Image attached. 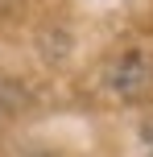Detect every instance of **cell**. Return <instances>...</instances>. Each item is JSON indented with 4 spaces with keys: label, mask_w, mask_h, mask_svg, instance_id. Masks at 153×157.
<instances>
[{
    "label": "cell",
    "mask_w": 153,
    "mask_h": 157,
    "mask_svg": "<svg viewBox=\"0 0 153 157\" xmlns=\"http://www.w3.org/2000/svg\"><path fill=\"white\" fill-rule=\"evenodd\" d=\"M108 83H112V91H116V95H124V99H137V95L153 83V71H149V62H145L141 54H124L120 62L108 71Z\"/></svg>",
    "instance_id": "1"
}]
</instances>
